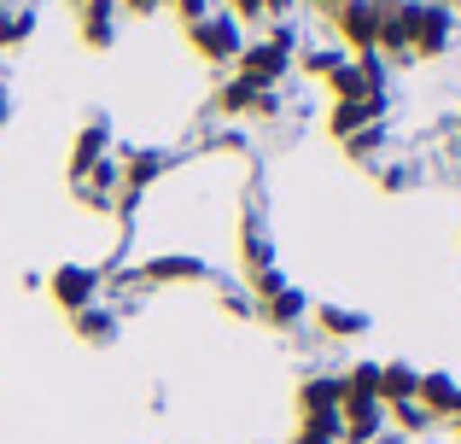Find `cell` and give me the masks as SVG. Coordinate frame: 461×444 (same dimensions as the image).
I'll return each instance as SVG.
<instances>
[{
    "instance_id": "484cf974",
    "label": "cell",
    "mask_w": 461,
    "mask_h": 444,
    "mask_svg": "<svg viewBox=\"0 0 461 444\" xmlns=\"http://www.w3.org/2000/svg\"><path fill=\"white\" fill-rule=\"evenodd\" d=\"M169 12H176L181 23H199V18H211V0H164Z\"/></svg>"
},
{
    "instance_id": "52a82bcc",
    "label": "cell",
    "mask_w": 461,
    "mask_h": 444,
    "mask_svg": "<svg viewBox=\"0 0 461 444\" xmlns=\"http://www.w3.org/2000/svg\"><path fill=\"white\" fill-rule=\"evenodd\" d=\"M380 427H385V403L380 398H345V403H339V439H345V444L380 439Z\"/></svg>"
},
{
    "instance_id": "2e32d148",
    "label": "cell",
    "mask_w": 461,
    "mask_h": 444,
    "mask_svg": "<svg viewBox=\"0 0 461 444\" xmlns=\"http://www.w3.org/2000/svg\"><path fill=\"white\" fill-rule=\"evenodd\" d=\"M204 258H187V251H169V258H152L140 269V281H204Z\"/></svg>"
},
{
    "instance_id": "8992f818",
    "label": "cell",
    "mask_w": 461,
    "mask_h": 444,
    "mask_svg": "<svg viewBox=\"0 0 461 444\" xmlns=\"http://www.w3.org/2000/svg\"><path fill=\"white\" fill-rule=\"evenodd\" d=\"M251 293H258V316L263 322H275V328H293V322H304L310 316V298L298 293V286H286L281 275H258V281H251Z\"/></svg>"
},
{
    "instance_id": "9c48e42d",
    "label": "cell",
    "mask_w": 461,
    "mask_h": 444,
    "mask_svg": "<svg viewBox=\"0 0 461 444\" xmlns=\"http://www.w3.org/2000/svg\"><path fill=\"white\" fill-rule=\"evenodd\" d=\"M164 152H152V147H129V159H123V170H117V176H123V182H117V187H123V211L129 205H135V199L140 194H147V187L158 182V176H164Z\"/></svg>"
},
{
    "instance_id": "44dd1931",
    "label": "cell",
    "mask_w": 461,
    "mask_h": 444,
    "mask_svg": "<svg viewBox=\"0 0 461 444\" xmlns=\"http://www.w3.org/2000/svg\"><path fill=\"white\" fill-rule=\"evenodd\" d=\"M298 65H304L310 77H333V70L345 65V47H315V53H304Z\"/></svg>"
},
{
    "instance_id": "3957f363",
    "label": "cell",
    "mask_w": 461,
    "mask_h": 444,
    "mask_svg": "<svg viewBox=\"0 0 461 444\" xmlns=\"http://www.w3.org/2000/svg\"><path fill=\"white\" fill-rule=\"evenodd\" d=\"M380 18H385L380 0H345V6L333 12V30H339V41H345L350 59L380 53Z\"/></svg>"
},
{
    "instance_id": "9a60e30c",
    "label": "cell",
    "mask_w": 461,
    "mask_h": 444,
    "mask_svg": "<svg viewBox=\"0 0 461 444\" xmlns=\"http://www.w3.org/2000/svg\"><path fill=\"white\" fill-rule=\"evenodd\" d=\"M315 328L327 340H357L368 333V310H345V304H315Z\"/></svg>"
},
{
    "instance_id": "cb8c5ba5",
    "label": "cell",
    "mask_w": 461,
    "mask_h": 444,
    "mask_svg": "<svg viewBox=\"0 0 461 444\" xmlns=\"http://www.w3.org/2000/svg\"><path fill=\"white\" fill-rule=\"evenodd\" d=\"M30 30H35V12H12V18H0V47H18Z\"/></svg>"
},
{
    "instance_id": "83f0119b",
    "label": "cell",
    "mask_w": 461,
    "mask_h": 444,
    "mask_svg": "<svg viewBox=\"0 0 461 444\" xmlns=\"http://www.w3.org/2000/svg\"><path fill=\"white\" fill-rule=\"evenodd\" d=\"M12 117V94H6V82H0V123Z\"/></svg>"
},
{
    "instance_id": "603a6c76",
    "label": "cell",
    "mask_w": 461,
    "mask_h": 444,
    "mask_svg": "<svg viewBox=\"0 0 461 444\" xmlns=\"http://www.w3.org/2000/svg\"><path fill=\"white\" fill-rule=\"evenodd\" d=\"M385 415H392V421L403 427V433H427V427H432V415L420 410V403H392V410H385Z\"/></svg>"
},
{
    "instance_id": "d6986e66",
    "label": "cell",
    "mask_w": 461,
    "mask_h": 444,
    "mask_svg": "<svg viewBox=\"0 0 461 444\" xmlns=\"http://www.w3.org/2000/svg\"><path fill=\"white\" fill-rule=\"evenodd\" d=\"M240 251H246V269H251V281L275 269V246L263 240V228H258V222H246V240H240Z\"/></svg>"
},
{
    "instance_id": "4fadbf2b",
    "label": "cell",
    "mask_w": 461,
    "mask_h": 444,
    "mask_svg": "<svg viewBox=\"0 0 461 444\" xmlns=\"http://www.w3.org/2000/svg\"><path fill=\"white\" fill-rule=\"evenodd\" d=\"M380 117H385V100H362V105L333 100V112H327V135L350 140V135H362V129H380Z\"/></svg>"
},
{
    "instance_id": "5bb4252c",
    "label": "cell",
    "mask_w": 461,
    "mask_h": 444,
    "mask_svg": "<svg viewBox=\"0 0 461 444\" xmlns=\"http://www.w3.org/2000/svg\"><path fill=\"white\" fill-rule=\"evenodd\" d=\"M415 403L432 415V421H456V410H461V380L456 375H420Z\"/></svg>"
},
{
    "instance_id": "ac0fdd59",
    "label": "cell",
    "mask_w": 461,
    "mask_h": 444,
    "mask_svg": "<svg viewBox=\"0 0 461 444\" xmlns=\"http://www.w3.org/2000/svg\"><path fill=\"white\" fill-rule=\"evenodd\" d=\"M70 328H77V340H88V345H112V333H117V316L112 310H82V316H70Z\"/></svg>"
},
{
    "instance_id": "7c38bea8",
    "label": "cell",
    "mask_w": 461,
    "mask_h": 444,
    "mask_svg": "<svg viewBox=\"0 0 461 444\" xmlns=\"http://www.w3.org/2000/svg\"><path fill=\"white\" fill-rule=\"evenodd\" d=\"M105 147H112V129H105V117H88V123L77 129V147H70V182H88V170L105 159Z\"/></svg>"
},
{
    "instance_id": "6da1fadb",
    "label": "cell",
    "mask_w": 461,
    "mask_h": 444,
    "mask_svg": "<svg viewBox=\"0 0 461 444\" xmlns=\"http://www.w3.org/2000/svg\"><path fill=\"white\" fill-rule=\"evenodd\" d=\"M403 59H438L456 35V12L450 6H432V0H403Z\"/></svg>"
},
{
    "instance_id": "5b68a950",
    "label": "cell",
    "mask_w": 461,
    "mask_h": 444,
    "mask_svg": "<svg viewBox=\"0 0 461 444\" xmlns=\"http://www.w3.org/2000/svg\"><path fill=\"white\" fill-rule=\"evenodd\" d=\"M47 298H53L65 316L94 310V298H100V269H88V263H59L53 281H47Z\"/></svg>"
},
{
    "instance_id": "f546056e",
    "label": "cell",
    "mask_w": 461,
    "mask_h": 444,
    "mask_svg": "<svg viewBox=\"0 0 461 444\" xmlns=\"http://www.w3.org/2000/svg\"><path fill=\"white\" fill-rule=\"evenodd\" d=\"M432 6H461V0H432Z\"/></svg>"
},
{
    "instance_id": "e0dca14e",
    "label": "cell",
    "mask_w": 461,
    "mask_h": 444,
    "mask_svg": "<svg viewBox=\"0 0 461 444\" xmlns=\"http://www.w3.org/2000/svg\"><path fill=\"white\" fill-rule=\"evenodd\" d=\"M420 392V375L409 363H380V403L392 410V403H415Z\"/></svg>"
},
{
    "instance_id": "8fae6325",
    "label": "cell",
    "mask_w": 461,
    "mask_h": 444,
    "mask_svg": "<svg viewBox=\"0 0 461 444\" xmlns=\"http://www.w3.org/2000/svg\"><path fill=\"white\" fill-rule=\"evenodd\" d=\"M77 35L88 53H105V47L117 41V0H88V6L77 12Z\"/></svg>"
},
{
    "instance_id": "f1b7e54d",
    "label": "cell",
    "mask_w": 461,
    "mask_h": 444,
    "mask_svg": "<svg viewBox=\"0 0 461 444\" xmlns=\"http://www.w3.org/2000/svg\"><path fill=\"white\" fill-rule=\"evenodd\" d=\"M310 6H321V12H327V18H333V12H339V6H345V0H310Z\"/></svg>"
},
{
    "instance_id": "7a4b0ae2",
    "label": "cell",
    "mask_w": 461,
    "mask_h": 444,
    "mask_svg": "<svg viewBox=\"0 0 461 444\" xmlns=\"http://www.w3.org/2000/svg\"><path fill=\"white\" fill-rule=\"evenodd\" d=\"M286 65H293V30H269V41H246L234 59V77L251 82V88H275V82L286 77Z\"/></svg>"
},
{
    "instance_id": "1f68e13d",
    "label": "cell",
    "mask_w": 461,
    "mask_h": 444,
    "mask_svg": "<svg viewBox=\"0 0 461 444\" xmlns=\"http://www.w3.org/2000/svg\"><path fill=\"white\" fill-rule=\"evenodd\" d=\"M77 6H88V0H77Z\"/></svg>"
},
{
    "instance_id": "d4e9b609",
    "label": "cell",
    "mask_w": 461,
    "mask_h": 444,
    "mask_svg": "<svg viewBox=\"0 0 461 444\" xmlns=\"http://www.w3.org/2000/svg\"><path fill=\"white\" fill-rule=\"evenodd\" d=\"M228 18H234V23H258V18H269V0H228Z\"/></svg>"
},
{
    "instance_id": "ffe728a7",
    "label": "cell",
    "mask_w": 461,
    "mask_h": 444,
    "mask_svg": "<svg viewBox=\"0 0 461 444\" xmlns=\"http://www.w3.org/2000/svg\"><path fill=\"white\" fill-rule=\"evenodd\" d=\"M339 386H345V398H380V363H357L339 375Z\"/></svg>"
},
{
    "instance_id": "30bf717a",
    "label": "cell",
    "mask_w": 461,
    "mask_h": 444,
    "mask_svg": "<svg viewBox=\"0 0 461 444\" xmlns=\"http://www.w3.org/2000/svg\"><path fill=\"white\" fill-rule=\"evenodd\" d=\"M339 403H345V386L333 375H310L298 386V421H333Z\"/></svg>"
},
{
    "instance_id": "4dcf8cb0",
    "label": "cell",
    "mask_w": 461,
    "mask_h": 444,
    "mask_svg": "<svg viewBox=\"0 0 461 444\" xmlns=\"http://www.w3.org/2000/svg\"><path fill=\"white\" fill-rule=\"evenodd\" d=\"M456 439H461V421H456Z\"/></svg>"
},
{
    "instance_id": "ba28073f",
    "label": "cell",
    "mask_w": 461,
    "mask_h": 444,
    "mask_svg": "<svg viewBox=\"0 0 461 444\" xmlns=\"http://www.w3.org/2000/svg\"><path fill=\"white\" fill-rule=\"evenodd\" d=\"M211 105H216L222 117H246V112L269 117L281 100H275V88H251V82H240V77H234V82H222V88L211 94Z\"/></svg>"
},
{
    "instance_id": "277c9868",
    "label": "cell",
    "mask_w": 461,
    "mask_h": 444,
    "mask_svg": "<svg viewBox=\"0 0 461 444\" xmlns=\"http://www.w3.org/2000/svg\"><path fill=\"white\" fill-rule=\"evenodd\" d=\"M187 47L204 59V65H234L246 41H240V23L228 18V12H211V18L187 23Z\"/></svg>"
},
{
    "instance_id": "4316f807",
    "label": "cell",
    "mask_w": 461,
    "mask_h": 444,
    "mask_svg": "<svg viewBox=\"0 0 461 444\" xmlns=\"http://www.w3.org/2000/svg\"><path fill=\"white\" fill-rule=\"evenodd\" d=\"M158 6H164V0H117V12H135V18H147Z\"/></svg>"
},
{
    "instance_id": "7402d4cb",
    "label": "cell",
    "mask_w": 461,
    "mask_h": 444,
    "mask_svg": "<svg viewBox=\"0 0 461 444\" xmlns=\"http://www.w3.org/2000/svg\"><path fill=\"white\" fill-rule=\"evenodd\" d=\"M293 444H339V415L333 421H298Z\"/></svg>"
}]
</instances>
